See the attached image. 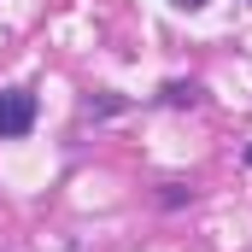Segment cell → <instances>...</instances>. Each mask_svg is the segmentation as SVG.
Here are the masks:
<instances>
[{
	"label": "cell",
	"mask_w": 252,
	"mask_h": 252,
	"mask_svg": "<svg viewBox=\"0 0 252 252\" xmlns=\"http://www.w3.org/2000/svg\"><path fill=\"white\" fill-rule=\"evenodd\" d=\"M30 129H35V94L0 88V135H30Z\"/></svg>",
	"instance_id": "6da1fadb"
},
{
	"label": "cell",
	"mask_w": 252,
	"mask_h": 252,
	"mask_svg": "<svg viewBox=\"0 0 252 252\" xmlns=\"http://www.w3.org/2000/svg\"><path fill=\"white\" fill-rule=\"evenodd\" d=\"M164 100H170V106H182V100H199V88H193V82H170V88H164Z\"/></svg>",
	"instance_id": "7a4b0ae2"
},
{
	"label": "cell",
	"mask_w": 252,
	"mask_h": 252,
	"mask_svg": "<svg viewBox=\"0 0 252 252\" xmlns=\"http://www.w3.org/2000/svg\"><path fill=\"white\" fill-rule=\"evenodd\" d=\"M176 6H182V12H199V6H205V0H176Z\"/></svg>",
	"instance_id": "3957f363"
},
{
	"label": "cell",
	"mask_w": 252,
	"mask_h": 252,
	"mask_svg": "<svg viewBox=\"0 0 252 252\" xmlns=\"http://www.w3.org/2000/svg\"><path fill=\"white\" fill-rule=\"evenodd\" d=\"M247 164H252V153H247Z\"/></svg>",
	"instance_id": "277c9868"
}]
</instances>
